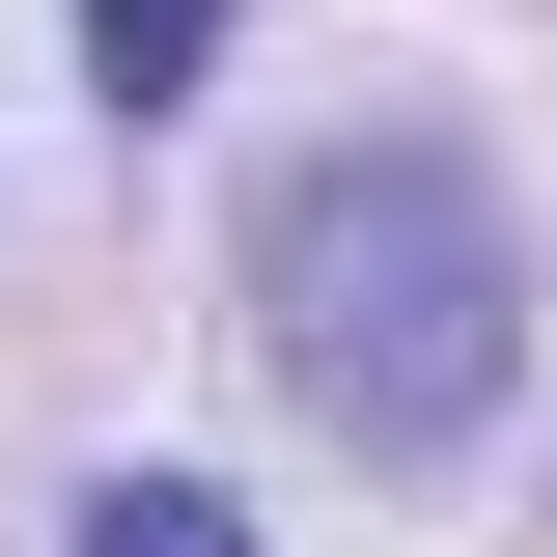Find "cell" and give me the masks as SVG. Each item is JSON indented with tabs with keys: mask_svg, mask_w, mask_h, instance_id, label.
I'll return each instance as SVG.
<instances>
[{
	"mask_svg": "<svg viewBox=\"0 0 557 557\" xmlns=\"http://www.w3.org/2000/svg\"><path fill=\"white\" fill-rule=\"evenodd\" d=\"M251 335H278V391L335 418V446H474L502 418V362H530V278H502V196L446 168V139H307L251 196Z\"/></svg>",
	"mask_w": 557,
	"mask_h": 557,
	"instance_id": "1",
	"label": "cell"
},
{
	"mask_svg": "<svg viewBox=\"0 0 557 557\" xmlns=\"http://www.w3.org/2000/svg\"><path fill=\"white\" fill-rule=\"evenodd\" d=\"M84 57H112V112H168V84L223 57V0H84Z\"/></svg>",
	"mask_w": 557,
	"mask_h": 557,
	"instance_id": "2",
	"label": "cell"
},
{
	"mask_svg": "<svg viewBox=\"0 0 557 557\" xmlns=\"http://www.w3.org/2000/svg\"><path fill=\"white\" fill-rule=\"evenodd\" d=\"M57 557H251V530H223V502H196V474H112V502H84V530H57Z\"/></svg>",
	"mask_w": 557,
	"mask_h": 557,
	"instance_id": "3",
	"label": "cell"
}]
</instances>
